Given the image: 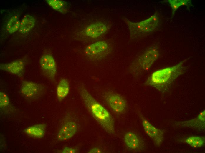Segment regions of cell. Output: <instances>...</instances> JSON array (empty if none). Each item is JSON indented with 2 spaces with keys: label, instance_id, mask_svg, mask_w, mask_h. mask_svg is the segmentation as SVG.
Here are the masks:
<instances>
[{
  "label": "cell",
  "instance_id": "1",
  "mask_svg": "<svg viewBox=\"0 0 205 153\" xmlns=\"http://www.w3.org/2000/svg\"><path fill=\"white\" fill-rule=\"evenodd\" d=\"M78 90L85 105L93 118L107 133L114 135V123L110 113L92 97L83 85L79 86Z\"/></svg>",
  "mask_w": 205,
  "mask_h": 153
},
{
  "label": "cell",
  "instance_id": "2",
  "mask_svg": "<svg viewBox=\"0 0 205 153\" xmlns=\"http://www.w3.org/2000/svg\"><path fill=\"white\" fill-rule=\"evenodd\" d=\"M186 60L173 66L160 69L153 72L147 82L146 84L161 91L166 90L176 79L185 72L183 64Z\"/></svg>",
  "mask_w": 205,
  "mask_h": 153
},
{
  "label": "cell",
  "instance_id": "3",
  "mask_svg": "<svg viewBox=\"0 0 205 153\" xmlns=\"http://www.w3.org/2000/svg\"><path fill=\"white\" fill-rule=\"evenodd\" d=\"M124 21L129 29L130 36L133 38L153 31L158 25L159 19L155 14L148 19L139 22H133L126 18L125 19Z\"/></svg>",
  "mask_w": 205,
  "mask_h": 153
},
{
  "label": "cell",
  "instance_id": "4",
  "mask_svg": "<svg viewBox=\"0 0 205 153\" xmlns=\"http://www.w3.org/2000/svg\"><path fill=\"white\" fill-rule=\"evenodd\" d=\"M20 91L22 95L27 99L35 100L42 96L44 87L41 84L25 80L21 83Z\"/></svg>",
  "mask_w": 205,
  "mask_h": 153
},
{
  "label": "cell",
  "instance_id": "5",
  "mask_svg": "<svg viewBox=\"0 0 205 153\" xmlns=\"http://www.w3.org/2000/svg\"><path fill=\"white\" fill-rule=\"evenodd\" d=\"M105 100L112 109L118 114H123L126 111L128 105L125 98L120 94L109 92L104 95Z\"/></svg>",
  "mask_w": 205,
  "mask_h": 153
},
{
  "label": "cell",
  "instance_id": "6",
  "mask_svg": "<svg viewBox=\"0 0 205 153\" xmlns=\"http://www.w3.org/2000/svg\"><path fill=\"white\" fill-rule=\"evenodd\" d=\"M39 64L44 75L51 80H54L57 72V68L55 61L53 56L49 54H44L40 59Z\"/></svg>",
  "mask_w": 205,
  "mask_h": 153
},
{
  "label": "cell",
  "instance_id": "7",
  "mask_svg": "<svg viewBox=\"0 0 205 153\" xmlns=\"http://www.w3.org/2000/svg\"><path fill=\"white\" fill-rule=\"evenodd\" d=\"M156 48L151 47L147 50L139 59V67L142 71L148 70L159 56Z\"/></svg>",
  "mask_w": 205,
  "mask_h": 153
},
{
  "label": "cell",
  "instance_id": "8",
  "mask_svg": "<svg viewBox=\"0 0 205 153\" xmlns=\"http://www.w3.org/2000/svg\"><path fill=\"white\" fill-rule=\"evenodd\" d=\"M142 119L146 133L153 140L155 145L160 146L164 139L163 131L154 126L143 117H142Z\"/></svg>",
  "mask_w": 205,
  "mask_h": 153
},
{
  "label": "cell",
  "instance_id": "9",
  "mask_svg": "<svg viewBox=\"0 0 205 153\" xmlns=\"http://www.w3.org/2000/svg\"><path fill=\"white\" fill-rule=\"evenodd\" d=\"M24 62L21 60L1 64L0 65L1 70L19 77L22 76L24 74Z\"/></svg>",
  "mask_w": 205,
  "mask_h": 153
},
{
  "label": "cell",
  "instance_id": "10",
  "mask_svg": "<svg viewBox=\"0 0 205 153\" xmlns=\"http://www.w3.org/2000/svg\"><path fill=\"white\" fill-rule=\"evenodd\" d=\"M205 111L201 112L195 118L191 120L178 122L176 124L180 126L189 127L200 131L205 130Z\"/></svg>",
  "mask_w": 205,
  "mask_h": 153
},
{
  "label": "cell",
  "instance_id": "11",
  "mask_svg": "<svg viewBox=\"0 0 205 153\" xmlns=\"http://www.w3.org/2000/svg\"><path fill=\"white\" fill-rule=\"evenodd\" d=\"M77 129L76 123L73 121H69L66 123L58 132L57 135V139L60 141H65L73 136Z\"/></svg>",
  "mask_w": 205,
  "mask_h": 153
},
{
  "label": "cell",
  "instance_id": "12",
  "mask_svg": "<svg viewBox=\"0 0 205 153\" xmlns=\"http://www.w3.org/2000/svg\"><path fill=\"white\" fill-rule=\"evenodd\" d=\"M107 29V27L105 24L98 22L89 26L86 29L85 32L87 36L95 38L105 33Z\"/></svg>",
  "mask_w": 205,
  "mask_h": 153
},
{
  "label": "cell",
  "instance_id": "13",
  "mask_svg": "<svg viewBox=\"0 0 205 153\" xmlns=\"http://www.w3.org/2000/svg\"><path fill=\"white\" fill-rule=\"evenodd\" d=\"M108 48V45L106 42L100 41L88 46L85 48V52L88 56H93L104 52Z\"/></svg>",
  "mask_w": 205,
  "mask_h": 153
},
{
  "label": "cell",
  "instance_id": "14",
  "mask_svg": "<svg viewBox=\"0 0 205 153\" xmlns=\"http://www.w3.org/2000/svg\"><path fill=\"white\" fill-rule=\"evenodd\" d=\"M46 126L44 124H36L29 127L23 131L27 135L36 138H41L44 135Z\"/></svg>",
  "mask_w": 205,
  "mask_h": 153
},
{
  "label": "cell",
  "instance_id": "15",
  "mask_svg": "<svg viewBox=\"0 0 205 153\" xmlns=\"http://www.w3.org/2000/svg\"><path fill=\"white\" fill-rule=\"evenodd\" d=\"M70 90V84L68 81L62 78L59 81L56 88V94L59 101L63 100L68 95Z\"/></svg>",
  "mask_w": 205,
  "mask_h": 153
},
{
  "label": "cell",
  "instance_id": "16",
  "mask_svg": "<svg viewBox=\"0 0 205 153\" xmlns=\"http://www.w3.org/2000/svg\"><path fill=\"white\" fill-rule=\"evenodd\" d=\"M35 21L32 16L28 14L25 16L20 23L19 32L23 34L28 32L34 27Z\"/></svg>",
  "mask_w": 205,
  "mask_h": 153
},
{
  "label": "cell",
  "instance_id": "17",
  "mask_svg": "<svg viewBox=\"0 0 205 153\" xmlns=\"http://www.w3.org/2000/svg\"><path fill=\"white\" fill-rule=\"evenodd\" d=\"M125 142L129 148L133 149H137L139 145V141L137 135L132 132H127L124 137Z\"/></svg>",
  "mask_w": 205,
  "mask_h": 153
},
{
  "label": "cell",
  "instance_id": "18",
  "mask_svg": "<svg viewBox=\"0 0 205 153\" xmlns=\"http://www.w3.org/2000/svg\"><path fill=\"white\" fill-rule=\"evenodd\" d=\"M185 142L194 148L203 147L205 143V138L203 136H191L187 137Z\"/></svg>",
  "mask_w": 205,
  "mask_h": 153
},
{
  "label": "cell",
  "instance_id": "19",
  "mask_svg": "<svg viewBox=\"0 0 205 153\" xmlns=\"http://www.w3.org/2000/svg\"><path fill=\"white\" fill-rule=\"evenodd\" d=\"M20 23L16 16L12 17L8 21L7 25V30L10 33H13L19 29Z\"/></svg>",
  "mask_w": 205,
  "mask_h": 153
},
{
  "label": "cell",
  "instance_id": "20",
  "mask_svg": "<svg viewBox=\"0 0 205 153\" xmlns=\"http://www.w3.org/2000/svg\"><path fill=\"white\" fill-rule=\"evenodd\" d=\"M46 1L51 7L57 11H59L62 8L65 6L64 2L61 0H47Z\"/></svg>",
  "mask_w": 205,
  "mask_h": 153
},
{
  "label": "cell",
  "instance_id": "21",
  "mask_svg": "<svg viewBox=\"0 0 205 153\" xmlns=\"http://www.w3.org/2000/svg\"><path fill=\"white\" fill-rule=\"evenodd\" d=\"M10 103L9 99L7 95L4 92H0V107L3 108L8 106Z\"/></svg>",
  "mask_w": 205,
  "mask_h": 153
},
{
  "label": "cell",
  "instance_id": "22",
  "mask_svg": "<svg viewBox=\"0 0 205 153\" xmlns=\"http://www.w3.org/2000/svg\"><path fill=\"white\" fill-rule=\"evenodd\" d=\"M168 2L171 4L172 9V18L174 16L176 9L181 5L180 0H169Z\"/></svg>",
  "mask_w": 205,
  "mask_h": 153
},
{
  "label": "cell",
  "instance_id": "23",
  "mask_svg": "<svg viewBox=\"0 0 205 153\" xmlns=\"http://www.w3.org/2000/svg\"><path fill=\"white\" fill-rule=\"evenodd\" d=\"M76 152L75 149L68 147H65L62 152L63 153H75Z\"/></svg>",
  "mask_w": 205,
  "mask_h": 153
},
{
  "label": "cell",
  "instance_id": "24",
  "mask_svg": "<svg viewBox=\"0 0 205 153\" xmlns=\"http://www.w3.org/2000/svg\"><path fill=\"white\" fill-rule=\"evenodd\" d=\"M89 153H102V151L97 147H94L90 149L88 152Z\"/></svg>",
  "mask_w": 205,
  "mask_h": 153
}]
</instances>
